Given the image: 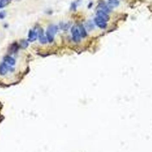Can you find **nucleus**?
Listing matches in <instances>:
<instances>
[{"label": "nucleus", "mask_w": 152, "mask_h": 152, "mask_svg": "<svg viewBox=\"0 0 152 152\" xmlns=\"http://www.w3.org/2000/svg\"><path fill=\"white\" fill-rule=\"evenodd\" d=\"M37 33L34 30H30L29 31V34H28V37H29V41L33 42H34L37 39Z\"/></svg>", "instance_id": "obj_6"}, {"label": "nucleus", "mask_w": 152, "mask_h": 152, "mask_svg": "<svg viewBox=\"0 0 152 152\" xmlns=\"http://www.w3.org/2000/svg\"><path fill=\"white\" fill-rule=\"evenodd\" d=\"M21 45L22 47H27L28 46V43L27 42H26V41H22V42H21Z\"/></svg>", "instance_id": "obj_14"}, {"label": "nucleus", "mask_w": 152, "mask_h": 152, "mask_svg": "<svg viewBox=\"0 0 152 152\" xmlns=\"http://www.w3.org/2000/svg\"><path fill=\"white\" fill-rule=\"evenodd\" d=\"M5 61L8 63L10 65L13 66L15 64V60L13 59V58L11 57L10 56H6L4 58Z\"/></svg>", "instance_id": "obj_9"}, {"label": "nucleus", "mask_w": 152, "mask_h": 152, "mask_svg": "<svg viewBox=\"0 0 152 152\" xmlns=\"http://www.w3.org/2000/svg\"><path fill=\"white\" fill-rule=\"evenodd\" d=\"M94 21L96 24L101 29H105L107 26L106 22L98 17L94 19Z\"/></svg>", "instance_id": "obj_5"}, {"label": "nucleus", "mask_w": 152, "mask_h": 152, "mask_svg": "<svg viewBox=\"0 0 152 152\" xmlns=\"http://www.w3.org/2000/svg\"><path fill=\"white\" fill-rule=\"evenodd\" d=\"M119 5L118 0H108V5L110 8H115Z\"/></svg>", "instance_id": "obj_8"}, {"label": "nucleus", "mask_w": 152, "mask_h": 152, "mask_svg": "<svg viewBox=\"0 0 152 152\" xmlns=\"http://www.w3.org/2000/svg\"><path fill=\"white\" fill-rule=\"evenodd\" d=\"M8 67L5 63H3L0 66V74L1 75H5L8 70Z\"/></svg>", "instance_id": "obj_7"}, {"label": "nucleus", "mask_w": 152, "mask_h": 152, "mask_svg": "<svg viewBox=\"0 0 152 152\" xmlns=\"http://www.w3.org/2000/svg\"><path fill=\"white\" fill-rule=\"evenodd\" d=\"M58 27L55 25H50L49 26L46 31V37L48 41L50 43L53 42L55 34L58 31Z\"/></svg>", "instance_id": "obj_1"}, {"label": "nucleus", "mask_w": 152, "mask_h": 152, "mask_svg": "<svg viewBox=\"0 0 152 152\" xmlns=\"http://www.w3.org/2000/svg\"><path fill=\"white\" fill-rule=\"evenodd\" d=\"M97 17L102 19L105 21H107L110 19V17L108 15L106 12L101 10H99L97 13Z\"/></svg>", "instance_id": "obj_3"}, {"label": "nucleus", "mask_w": 152, "mask_h": 152, "mask_svg": "<svg viewBox=\"0 0 152 152\" xmlns=\"http://www.w3.org/2000/svg\"><path fill=\"white\" fill-rule=\"evenodd\" d=\"M101 8V10L104 11L105 12L109 13L110 11V7H109L107 5H106L104 3H101L99 5Z\"/></svg>", "instance_id": "obj_11"}, {"label": "nucleus", "mask_w": 152, "mask_h": 152, "mask_svg": "<svg viewBox=\"0 0 152 152\" xmlns=\"http://www.w3.org/2000/svg\"><path fill=\"white\" fill-rule=\"evenodd\" d=\"M79 31L80 32L81 37H85L87 36V32L84 26L82 25H80L79 26Z\"/></svg>", "instance_id": "obj_10"}, {"label": "nucleus", "mask_w": 152, "mask_h": 152, "mask_svg": "<svg viewBox=\"0 0 152 152\" xmlns=\"http://www.w3.org/2000/svg\"><path fill=\"white\" fill-rule=\"evenodd\" d=\"M11 1V0H0V9L5 7Z\"/></svg>", "instance_id": "obj_12"}, {"label": "nucleus", "mask_w": 152, "mask_h": 152, "mask_svg": "<svg viewBox=\"0 0 152 152\" xmlns=\"http://www.w3.org/2000/svg\"><path fill=\"white\" fill-rule=\"evenodd\" d=\"M6 13L5 11H1L0 12V19H3L5 18L6 16Z\"/></svg>", "instance_id": "obj_13"}, {"label": "nucleus", "mask_w": 152, "mask_h": 152, "mask_svg": "<svg viewBox=\"0 0 152 152\" xmlns=\"http://www.w3.org/2000/svg\"><path fill=\"white\" fill-rule=\"evenodd\" d=\"M38 37L39 39L40 42L42 44H45L47 42V37H45L44 34V31L43 29L42 28H40L38 30Z\"/></svg>", "instance_id": "obj_4"}, {"label": "nucleus", "mask_w": 152, "mask_h": 152, "mask_svg": "<svg viewBox=\"0 0 152 152\" xmlns=\"http://www.w3.org/2000/svg\"><path fill=\"white\" fill-rule=\"evenodd\" d=\"M71 33L73 39L75 42H79L81 38V35L79 29L76 26H74L71 29Z\"/></svg>", "instance_id": "obj_2"}]
</instances>
